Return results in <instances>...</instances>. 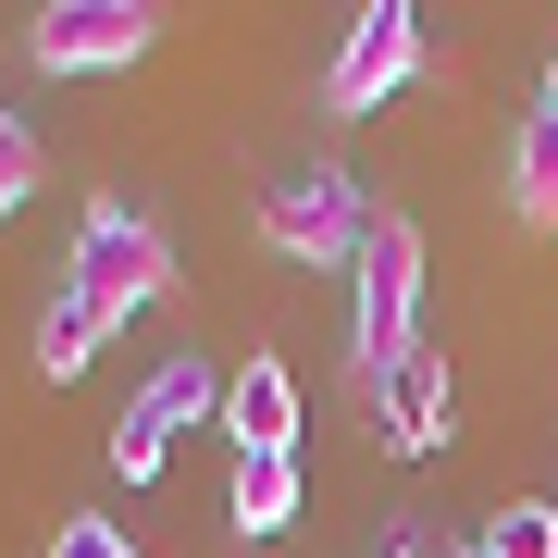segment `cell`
<instances>
[{
	"instance_id": "9c48e42d",
	"label": "cell",
	"mask_w": 558,
	"mask_h": 558,
	"mask_svg": "<svg viewBox=\"0 0 558 558\" xmlns=\"http://www.w3.org/2000/svg\"><path fill=\"white\" fill-rule=\"evenodd\" d=\"M223 509H236V534H286V521H299V459H286V447H236Z\"/></svg>"
},
{
	"instance_id": "52a82bcc",
	"label": "cell",
	"mask_w": 558,
	"mask_h": 558,
	"mask_svg": "<svg viewBox=\"0 0 558 558\" xmlns=\"http://www.w3.org/2000/svg\"><path fill=\"white\" fill-rule=\"evenodd\" d=\"M447 398H459V385H447V360H435V348H410L398 373L373 385V410H385V447H398V459H435V447H447Z\"/></svg>"
},
{
	"instance_id": "4fadbf2b",
	"label": "cell",
	"mask_w": 558,
	"mask_h": 558,
	"mask_svg": "<svg viewBox=\"0 0 558 558\" xmlns=\"http://www.w3.org/2000/svg\"><path fill=\"white\" fill-rule=\"evenodd\" d=\"M472 546H484V558H558V509H546V497H521V509L484 521Z\"/></svg>"
},
{
	"instance_id": "277c9868",
	"label": "cell",
	"mask_w": 558,
	"mask_h": 558,
	"mask_svg": "<svg viewBox=\"0 0 558 558\" xmlns=\"http://www.w3.org/2000/svg\"><path fill=\"white\" fill-rule=\"evenodd\" d=\"M149 50H161L149 0H50V13H25V62L38 75H124Z\"/></svg>"
},
{
	"instance_id": "5b68a950",
	"label": "cell",
	"mask_w": 558,
	"mask_h": 558,
	"mask_svg": "<svg viewBox=\"0 0 558 558\" xmlns=\"http://www.w3.org/2000/svg\"><path fill=\"white\" fill-rule=\"evenodd\" d=\"M398 87H422V13L410 0H373V13H348L336 62H323V100L336 112H385Z\"/></svg>"
},
{
	"instance_id": "9a60e30c",
	"label": "cell",
	"mask_w": 558,
	"mask_h": 558,
	"mask_svg": "<svg viewBox=\"0 0 558 558\" xmlns=\"http://www.w3.org/2000/svg\"><path fill=\"white\" fill-rule=\"evenodd\" d=\"M546 112H558V50H546Z\"/></svg>"
},
{
	"instance_id": "6da1fadb",
	"label": "cell",
	"mask_w": 558,
	"mask_h": 558,
	"mask_svg": "<svg viewBox=\"0 0 558 558\" xmlns=\"http://www.w3.org/2000/svg\"><path fill=\"white\" fill-rule=\"evenodd\" d=\"M410 348H422V223L373 211V236L348 260V360H360V385H385Z\"/></svg>"
},
{
	"instance_id": "3957f363",
	"label": "cell",
	"mask_w": 558,
	"mask_h": 558,
	"mask_svg": "<svg viewBox=\"0 0 558 558\" xmlns=\"http://www.w3.org/2000/svg\"><path fill=\"white\" fill-rule=\"evenodd\" d=\"M260 236H274V260H360L373 199H360L348 161H299V174H274V199H260Z\"/></svg>"
},
{
	"instance_id": "8fae6325",
	"label": "cell",
	"mask_w": 558,
	"mask_h": 558,
	"mask_svg": "<svg viewBox=\"0 0 558 558\" xmlns=\"http://www.w3.org/2000/svg\"><path fill=\"white\" fill-rule=\"evenodd\" d=\"M509 211L521 223H558V112L534 100V124L509 137Z\"/></svg>"
},
{
	"instance_id": "ba28073f",
	"label": "cell",
	"mask_w": 558,
	"mask_h": 558,
	"mask_svg": "<svg viewBox=\"0 0 558 558\" xmlns=\"http://www.w3.org/2000/svg\"><path fill=\"white\" fill-rule=\"evenodd\" d=\"M223 435L299 459V373H286V360H236V373H223Z\"/></svg>"
},
{
	"instance_id": "5bb4252c",
	"label": "cell",
	"mask_w": 558,
	"mask_h": 558,
	"mask_svg": "<svg viewBox=\"0 0 558 558\" xmlns=\"http://www.w3.org/2000/svg\"><path fill=\"white\" fill-rule=\"evenodd\" d=\"M50 558H137V534H124V521H100V509H87V521H62V534H50Z\"/></svg>"
},
{
	"instance_id": "2e32d148",
	"label": "cell",
	"mask_w": 558,
	"mask_h": 558,
	"mask_svg": "<svg viewBox=\"0 0 558 558\" xmlns=\"http://www.w3.org/2000/svg\"><path fill=\"white\" fill-rule=\"evenodd\" d=\"M447 558H484V546H447Z\"/></svg>"
},
{
	"instance_id": "30bf717a",
	"label": "cell",
	"mask_w": 558,
	"mask_h": 558,
	"mask_svg": "<svg viewBox=\"0 0 558 558\" xmlns=\"http://www.w3.org/2000/svg\"><path fill=\"white\" fill-rule=\"evenodd\" d=\"M100 348H112V311L62 286V299L38 311V373H50V385H75V373H87V360H100Z\"/></svg>"
},
{
	"instance_id": "8992f818",
	"label": "cell",
	"mask_w": 558,
	"mask_h": 558,
	"mask_svg": "<svg viewBox=\"0 0 558 558\" xmlns=\"http://www.w3.org/2000/svg\"><path fill=\"white\" fill-rule=\"evenodd\" d=\"M199 410H223V385L199 373V360H161V373L137 385V398H124V422H112V472H124V484H149Z\"/></svg>"
},
{
	"instance_id": "7c38bea8",
	"label": "cell",
	"mask_w": 558,
	"mask_h": 558,
	"mask_svg": "<svg viewBox=\"0 0 558 558\" xmlns=\"http://www.w3.org/2000/svg\"><path fill=\"white\" fill-rule=\"evenodd\" d=\"M38 186H50V149H38V124H25L13 100H0V223H13L25 199H38Z\"/></svg>"
},
{
	"instance_id": "7a4b0ae2",
	"label": "cell",
	"mask_w": 558,
	"mask_h": 558,
	"mask_svg": "<svg viewBox=\"0 0 558 558\" xmlns=\"http://www.w3.org/2000/svg\"><path fill=\"white\" fill-rule=\"evenodd\" d=\"M62 286L100 299L112 323L124 311H161V299H174V248H161V223L137 199H87L75 211V248H62Z\"/></svg>"
}]
</instances>
